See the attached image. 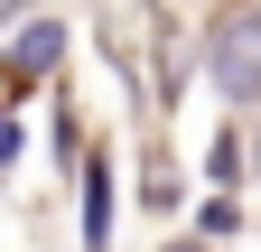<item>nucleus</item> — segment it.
<instances>
[{"instance_id":"nucleus-6","label":"nucleus","mask_w":261,"mask_h":252,"mask_svg":"<svg viewBox=\"0 0 261 252\" xmlns=\"http://www.w3.org/2000/svg\"><path fill=\"white\" fill-rule=\"evenodd\" d=\"M0 168H19V121L0 112Z\"/></svg>"},{"instance_id":"nucleus-5","label":"nucleus","mask_w":261,"mask_h":252,"mask_svg":"<svg viewBox=\"0 0 261 252\" xmlns=\"http://www.w3.org/2000/svg\"><path fill=\"white\" fill-rule=\"evenodd\" d=\"M243 159H252V149H243L233 131H215V149H205V178H215V187H233V178H243Z\"/></svg>"},{"instance_id":"nucleus-7","label":"nucleus","mask_w":261,"mask_h":252,"mask_svg":"<svg viewBox=\"0 0 261 252\" xmlns=\"http://www.w3.org/2000/svg\"><path fill=\"white\" fill-rule=\"evenodd\" d=\"M252 168H261V131H252Z\"/></svg>"},{"instance_id":"nucleus-2","label":"nucleus","mask_w":261,"mask_h":252,"mask_svg":"<svg viewBox=\"0 0 261 252\" xmlns=\"http://www.w3.org/2000/svg\"><path fill=\"white\" fill-rule=\"evenodd\" d=\"M56 56H65V28H56V19H28V28H19V47H10V75L28 84V75H47Z\"/></svg>"},{"instance_id":"nucleus-4","label":"nucleus","mask_w":261,"mask_h":252,"mask_svg":"<svg viewBox=\"0 0 261 252\" xmlns=\"http://www.w3.org/2000/svg\"><path fill=\"white\" fill-rule=\"evenodd\" d=\"M233 224H243V215H233V187L196 206V243H233Z\"/></svg>"},{"instance_id":"nucleus-3","label":"nucleus","mask_w":261,"mask_h":252,"mask_svg":"<svg viewBox=\"0 0 261 252\" xmlns=\"http://www.w3.org/2000/svg\"><path fill=\"white\" fill-rule=\"evenodd\" d=\"M84 252H112V178L84 168Z\"/></svg>"},{"instance_id":"nucleus-1","label":"nucleus","mask_w":261,"mask_h":252,"mask_svg":"<svg viewBox=\"0 0 261 252\" xmlns=\"http://www.w3.org/2000/svg\"><path fill=\"white\" fill-rule=\"evenodd\" d=\"M205 66H215V93H224V103H252V93H261V10L215 28Z\"/></svg>"}]
</instances>
